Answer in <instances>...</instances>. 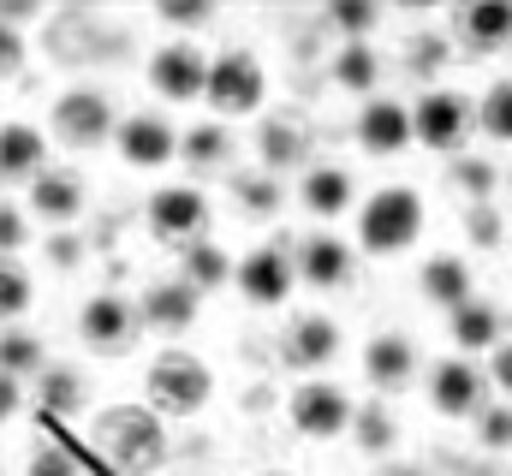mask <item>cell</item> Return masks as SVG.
<instances>
[{
  "instance_id": "cell-1",
  "label": "cell",
  "mask_w": 512,
  "mask_h": 476,
  "mask_svg": "<svg viewBox=\"0 0 512 476\" xmlns=\"http://www.w3.org/2000/svg\"><path fill=\"white\" fill-rule=\"evenodd\" d=\"M143 393H149V411L155 417H197L215 399V369L197 352H185V346H167V352L149 357Z\"/></svg>"
},
{
  "instance_id": "cell-2",
  "label": "cell",
  "mask_w": 512,
  "mask_h": 476,
  "mask_svg": "<svg viewBox=\"0 0 512 476\" xmlns=\"http://www.w3.org/2000/svg\"><path fill=\"white\" fill-rule=\"evenodd\" d=\"M96 447L126 476H149L167 465V429L149 405H108L96 417Z\"/></svg>"
},
{
  "instance_id": "cell-3",
  "label": "cell",
  "mask_w": 512,
  "mask_h": 476,
  "mask_svg": "<svg viewBox=\"0 0 512 476\" xmlns=\"http://www.w3.org/2000/svg\"><path fill=\"white\" fill-rule=\"evenodd\" d=\"M423 238V197L411 191V185H382L376 197H364V209H358V250L364 256H405L411 244Z\"/></svg>"
},
{
  "instance_id": "cell-4",
  "label": "cell",
  "mask_w": 512,
  "mask_h": 476,
  "mask_svg": "<svg viewBox=\"0 0 512 476\" xmlns=\"http://www.w3.org/2000/svg\"><path fill=\"white\" fill-rule=\"evenodd\" d=\"M286 417H292V429H298L304 441H340V435H352L358 399H352L340 381H328V375H310V381H298V387H292V399H286Z\"/></svg>"
},
{
  "instance_id": "cell-5",
  "label": "cell",
  "mask_w": 512,
  "mask_h": 476,
  "mask_svg": "<svg viewBox=\"0 0 512 476\" xmlns=\"http://www.w3.org/2000/svg\"><path fill=\"white\" fill-rule=\"evenodd\" d=\"M203 102L221 119L262 114V102H268V72H262V60H256L251 48L215 54V60H209V90H203Z\"/></svg>"
},
{
  "instance_id": "cell-6",
  "label": "cell",
  "mask_w": 512,
  "mask_h": 476,
  "mask_svg": "<svg viewBox=\"0 0 512 476\" xmlns=\"http://www.w3.org/2000/svg\"><path fill=\"white\" fill-rule=\"evenodd\" d=\"M477 125V102L465 90H447V84H429L417 102H411V137L435 155H459V143L471 137Z\"/></svg>"
},
{
  "instance_id": "cell-7",
  "label": "cell",
  "mask_w": 512,
  "mask_h": 476,
  "mask_svg": "<svg viewBox=\"0 0 512 476\" xmlns=\"http://www.w3.org/2000/svg\"><path fill=\"white\" fill-rule=\"evenodd\" d=\"M120 114H114V96L96 90V84H72L66 96H54V137L72 143V149H102L114 143Z\"/></svg>"
},
{
  "instance_id": "cell-8",
  "label": "cell",
  "mask_w": 512,
  "mask_h": 476,
  "mask_svg": "<svg viewBox=\"0 0 512 476\" xmlns=\"http://www.w3.org/2000/svg\"><path fill=\"white\" fill-rule=\"evenodd\" d=\"M483 393H489V375H483L471 357H441V363L429 369V387H423L429 411H435V417H453V423H459V417H477V411L489 405Z\"/></svg>"
},
{
  "instance_id": "cell-9",
  "label": "cell",
  "mask_w": 512,
  "mask_h": 476,
  "mask_svg": "<svg viewBox=\"0 0 512 476\" xmlns=\"http://www.w3.org/2000/svg\"><path fill=\"white\" fill-rule=\"evenodd\" d=\"M149 90L167 96V102H197L209 90V54L197 42H185V36L179 42H161L149 54Z\"/></svg>"
},
{
  "instance_id": "cell-10",
  "label": "cell",
  "mask_w": 512,
  "mask_h": 476,
  "mask_svg": "<svg viewBox=\"0 0 512 476\" xmlns=\"http://www.w3.org/2000/svg\"><path fill=\"white\" fill-rule=\"evenodd\" d=\"M137 304H126L120 292H96V298H84V310H78V340L90 346L96 357H120L131 352V340H137Z\"/></svg>"
},
{
  "instance_id": "cell-11",
  "label": "cell",
  "mask_w": 512,
  "mask_h": 476,
  "mask_svg": "<svg viewBox=\"0 0 512 476\" xmlns=\"http://www.w3.org/2000/svg\"><path fill=\"white\" fill-rule=\"evenodd\" d=\"M292 280H298V262L280 244H256L251 256L233 268V286L245 292V304H256V310H280L292 298Z\"/></svg>"
},
{
  "instance_id": "cell-12",
  "label": "cell",
  "mask_w": 512,
  "mask_h": 476,
  "mask_svg": "<svg viewBox=\"0 0 512 476\" xmlns=\"http://www.w3.org/2000/svg\"><path fill=\"white\" fill-rule=\"evenodd\" d=\"M209 227V197L197 191V185H161L155 197H149V233L167 238V244H197Z\"/></svg>"
},
{
  "instance_id": "cell-13",
  "label": "cell",
  "mask_w": 512,
  "mask_h": 476,
  "mask_svg": "<svg viewBox=\"0 0 512 476\" xmlns=\"http://www.w3.org/2000/svg\"><path fill=\"white\" fill-rule=\"evenodd\" d=\"M114 149H120V161L137 167V173H155V167H167L173 155H179V131L167 125V114H126L120 119V131H114Z\"/></svg>"
},
{
  "instance_id": "cell-14",
  "label": "cell",
  "mask_w": 512,
  "mask_h": 476,
  "mask_svg": "<svg viewBox=\"0 0 512 476\" xmlns=\"http://www.w3.org/2000/svg\"><path fill=\"white\" fill-rule=\"evenodd\" d=\"M346 346V328L334 322V316H292V328L280 334V363L286 369H328L334 357Z\"/></svg>"
},
{
  "instance_id": "cell-15",
  "label": "cell",
  "mask_w": 512,
  "mask_h": 476,
  "mask_svg": "<svg viewBox=\"0 0 512 476\" xmlns=\"http://www.w3.org/2000/svg\"><path fill=\"white\" fill-rule=\"evenodd\" d=\"M48 173V131L30 119L0 125V185H36Z\"/></svg>"
},
{
  "instance_id": "cell-16",
  "label": "cell",
  "mask_w": 512,
  "mask_h": 476,
  "mask_svg": "<svg viewBox=\"0 0 512 476\" xmlns=\"http://www.w3.org/2000/svg\"><path fill=\"white\" fill-rule=\"evenodd\" d=\"M417 137H411V108L405 102H393V96H370L364 108H358V149L364 155H405Z\"/></svg>"
},
{
  "instance_id": "cell-17",
  "label": "cell",
  "mask_w": 512,
  "mask_h": 476,
  "mask_svg": "<svg viewBox=\"0 0 512 476\" xmlns=\"http://www.w3.org/2000/svg\"><path fill=\"white\" fill-rule=\"evenodd\" d=\"M364 381L382 387V393H399L417 381V340L399 334V328H382L364 340Z\"/></svg>"
},
{
  "instance_id": "cell-18",
  "label": "cell",
  "mask_w": 512,
  "mask_h": 476,
  "mask_svg": "<svg viewBox=\"0 0 512 476\" xmlns=\"http://www.w3.org/2000/svg\"><path fill=\"white\" fill-rule=\"evenodd\" d=\"M352 250L358 244H346L340 233H310L298 238V280L304 286H316V292H340L346 280H352Z\"/></svg>"
},
{
  "instance_id": "cell-19",
  "label": "cell",
  "mask_w": 512,
  "mask_h": 476,
  "mask_svg": "<svg viewBox=\"0 0 512 476\" xmlns=\"http://www.w3.org/2000/svg\"><path fill=\"white\" fill-rule=\"evenodd\" d=\"M417 292H423V304H435V310H459V304H471L477 298V280H471V262L465 256H453V250H435V256H423V268H417Z\"/></svg>"
},
{
  "instance_id": "cell-20",
  "label": "cell",
  "mask_w": 512,
  "mask_h": 476,
  "mask_svg": "<svg viewBox=\"0 0 512 476\" xmlns=\"http://www.w3.org/2000/svg\"><path fill=\"white\" fill-rule=\"evenodd\" d=\"M298 203L316 215V221H340L352 203H358V179L340 167V161H322V167H304L298 179Z\"/></svg>"
},
{
  "instance_id": "cell-21",
  "label": "cell",
  "mask_w": 512,
  "mask_h": 476,
  "mask_svg": "<svg viewBox=\"0 0 512 476\" xmlns=\"http://www.w3.org/2000/svg\"><path fill=\"white\" fill-rule=\"evenodd\" d=\"M197 310H203V292L191 286V280H155L149 292H143V304H137V316L149 322V328H161V334H185L191 322H197Z\"/></svg>"
},
{
  "instance_id": "cell-22",
  "label": "cell",
  "mask_w": 512,
  "mask_h": 476,
  "mask_svg": "<svg viewBox=\"0 0 512 476\" xmlns=\"http://www.w3.org/2000/svg\"><path fill=\"white\" fill-rule=\"evenodd\" d=\"M447 340L459 346V357H477V352L507 346V316H501V304H489V298L459 304V310L447 316Z\"/></svg>"
},
{
  "instance_id": "cell-23",
  "label": "cell",
  "mask_w": 512,
  "mask_h": 476,
  "mask_svg": "<svg viewBox=\"0 0 512 476\" xmlns=\"http://www.w3.org/2000/svg\"><path fill=\"white\" fill-rule=\"evenodd\" d=\"M453 36H459L471 54H501V48H512V6L507 0L459 6V12H453Z\"/></svg>"
},
{
  "instance_id": "cell-24",
  "label": "cell",
  "mask_w": 512,
  "mask_h": 476,
  "mask_svg": "<svg viewBox=\"0 0 512 476\" xmlns=\"http://www.w3.org/2000/svg\"><path fill=\"white\" fill-rule=\"evenodd\" d=\"M30 215L48 221V227H72L84 215V179L72 167H48L36 185H30Z\"/></svg>"
},
{
  "instance_id": "cell-25",
  "label": "cell",
  "mask_w": 512,
  "mask_h": 476,
  "mask_svg": "<svg viewBox=\"0 0 512 476\" xmlns=\"http://www.w3.org/2000/svg\"><path fill=\"white\" fill-rule=\"evenodd\" d=\"M256 155H262V173H292L304 155H310V125L298 114H274L262 125V137H256Z\"/></svg>"
},
{
  "instance_id": "cell-26",
  "label": "cell",
  "mask_w": 512,
  "mask_h": 476,
  "mask_svg": "<svg viewBox=\"0 0 512 476\" xmlns=\"http://www.w3.org/2000/svg\"><path fill=\"white\" fill-rule=\"evenodd\" d=\"M328 78L340 84V90H352V96H376V84H382V54L370 48V42H340L334 48V60H328Z\"/></svg>"
},
{
  "instance_id": "cell-27",
  "label": "cell",
  "mask_w": 512,
  "mask_h": 476,
  "mask_svg": "<svg viewBox=\"0 0 512 476\" xmlns=\"http://www.w3.org/2000/svg\"><path fill=\"white\" fill-rule=\"evenodd\" d=\"M42 387V411L48 417H78L84 405H90V381H84V369H72V363H48L42 375H36Z\"/></svg>"
},
{
  "instance_id": "cell-28",
  "label": "cell",
  "mask_w": 512,
  "mask_h": 476,
  "mask_svg": "<svg viewBox=\"0 0 512 476\" xmlns=\"http://www.w3.org/2000/svg\"><path fill=\"white\" fill-rule=\"evenodd\" d=\"M233 131L227 125H191L185 137H179V155L191 161V173H215V167H227L233 161Z\"/></svg>"
},
{
  "instance_id": "cell-29",
  "label": "cell",
  "mask_w": 512,
  "mask_h": 476,
  "mask_svg": "<svg viewBox=\"0 0 512 476\" xmlns=\"http://www.w3.org/2000/svg\"><path fill=\"white\" fill-rule=\"evenodd\" d=\"M352 447L387 465V453L399 447V417H393L387 405H358V417H352Z\"/></svg>"
},
{
  "instance_id": "cell-30",
  "label": "cell",
  "mask_w": 512,
  "mask_h": 476,
  "mask_svg": "<svg viewBox=\"0 0 512 476\" xmlns=\"http://www.w3.org/2000/svg\"><path fill=\"white\" fill-rule=\"evenodd\" d=\"M233 268H239V262H227V250L209 244V238L185 244V256H179V280H191L197 292H215L221 280H233Z\"/></svg>"
},
{
  "instance_id": "cell-31",
  "label": "cell",
  "mask_w": 512,
  "mask_h": 476,
  "mask_svg": "<svg viewBox=\"0 0 512 476\" xmlns=\"http://www.w3.org/2000/svg\"><path fill=\"white\" fill-rule=\"evenodd\" d=\"M48 369V352L30 328H0V375L24 381V375H42Z\"/></svg>"
},
{
  "instance_id": "cell-32",
  "label": "cell",
  "mask_w": 512,
  "mask_h": 476,
  "mask_svg": "<svg viewBox=\"0 0 512 476\" xmlns=\"http://www.w3.org/2000/svg\"><path fill=\"white\" fill-rule=\"evenodd\" d=\"M233 203H239V215L268 221V215H280L286 191H280V179H274V173H239V179H233Z\"/></svg>"
},
{
  "instance_id": "cell-33",
  "label": "cell",
  "mask_w": 512,
  "mask_h": 476,
  "mask_svg": "<svg viewBox=\"0 0 512 476\" xmlns=\"http://www.w3.org/2000/svg\"><path fill=\"white\" fill-rule=\"evenodd\" d=\"M453 185L465 203H495V185H501V167L489 155H459L453 161Z\"/></svg>"
},
{
  "instance_id": "cell-34",
  "label": "cell",
  "mask_w": 512,
  "mask_h": 476,
  "mask_svg": "<svg viewBox=\"0 0 512 476\" xmlns=\"http://www.w3.org/2000/svg\"><path fill=\"white\" fill-rule=\"evenodd\" d=\"M477 125H483V137L512 143V78H495V84L483 90V102H477Z\"/></svg>"
},
{
  "instance_id": "cell-35",
  "label": "cell",
  "mask_w": 512,
  "mask_h": 476,
  "mask_svg": "<svg viewBox=\"0 0 512 476\" xmlns=\"http://www.w3.org/2000/svg\"><path fill=\"white\" fill-rule=\"evenodd\" d=\"M328 24L340 30V42H370V36L382 30V6H370V0H340V6H328Z\"/></svg>"
},
{
  "instance_id": "cell-36",
  "label": "cell",
  "mask_w": 512,
  "mask_h": 476,
  "mask_svg": "<svg viewBox=\"0 0 512 476\" xmlns=\"http://www.w3.org/2000/svg\"><path fill=\"white\" fill-rule=\"evenodd\" d=\"M30 274L18 262H0V328H18V316L30 310Z\"/></svg>"
},
{
  "instance_id": "cell-37",
  "label": "cell",
  "mask_w": 512,
  "mask_h": 476,
  "mask_svg": "<svg viewBox=\"0 0 512 476\" xmlns=\"http://www.w3.org/2000/svg\"><path fill=\"white\" fill-rule=\"evenodd\" d=\"M471 423H477V447L483 453H512V405L507 399L501 405H483Z\"/></svg>"
},
{
  "instance_id": "cell-38",
  "label": "cell",
  "mask_w": 512,
  "mask_h": 476,
  "mask_svg": "<svg viewBox=\"0 0 512 476\" xmlns=\"http://www.w3.org/2000/svg\"><path fill=\"white\" fill-rule=\"evenodd\" d=\"M405 48H411V54H405V66H411L417 78H435V72L447 66V36H435V30H417Z\"/></svg>"
},
{
  "instance_id": "cell-39",
  "label": "cell",
  "mask_w": 512,
  "mask_h": 476,
  "mask_svg": "<svg viewBox=\"0 0 512 476\" xmlns=\"http://www.w3.org/2000/svg\"><path fill=\"white\" fill-rule=\"evenodd\" d=\"M501 233H507V227H501V209H495V203H465V238H471L477 250H495Z\"/></svg>"
},
{
  "instance_id": "cell-40",
  "label": "cell",
  "mask_w": 512,
  "mask_h": 476,
  "mask_svg": "<svg viewBox=\"0 0 512 476\" xmlns=\"http://www.w3.org/2000/svg\"><path fill=\"white\" fill-rule=\"evenodd\" d=\"M30 244V215L18 203H0V262H12Z\"/></svg>"
},
{
  "instance_id": "cell-41",
  "label": "cell",
  "mask_w": 512,
  "mask_h": 476,
  "mask_svg": "<svg viewBox=\"0 0 512 476\" xmlns=\"http://www.w3.org/2000/svg\"><path fill=\"white\" fill-rule=\"evenodd\" d=\"M155 18H161V24H173V30H203V24L215 18V6H203V0H161V6H155Z\"/></svg>"
},
{
  "instance_id": "cell-42",
  "label": "cell",
  "mask_w": 512,
  "mask_h": 476,
  "mask_svg": "<svg viewBox=\"0 0 512 476\" xmlns=\"http://www.w3.org/2000/svg\"><path fill=\"white\" fill-rule=\"evenodd\" d=\"M24 476H84V471H78V459H72L66 447H36L30 465H24Z\"/></svg>"
},
{
  "instance_id": "cell-43",
  "label": "cell",
  "mask_w": 512,
  "mask_h": 476,
  "mask_svg": "<svg viewBox=\"0 0 512 476\" xmlns=\"http://www.w3.org/2000/svg\"><path fill=\"white\" fill-rule=\"evenodd\" d=\"M18 66H24V36L12 24H0V84L18 78Z\"/></svg>"
},
{
  "instance_id": "cell-44",
  "label": "cell",
  "mask_w": 512,
  "mask_h": 476,
  "mask_svg": "<svg viewBox=\"0 0 512 476\" xmlns=\"http://www.w3.org/2000/svg\"><path fill=\"white\" fill-rule=\"evenodd\" d=\"M489 387H501V393H507V405H512V340L489 352Z\"/></svg>"
},
{
  "instance_id": "cell-45",
  "label": "cell",
  "mask_w": 512,
  "mask_h": 476,
  "mask_svg": "<svg viewBox=\"0 0 512 476\" xmlns=\"http://www.w3.org/2000/svg\"><path fill=\"white\" fill-rule=\"evenodd\" d=\"M48 262H54V268H78V262H84L78 238H72V233H54V244H48Z\"/></svg>"
},
{
  "instance_id": "cell-46",
  "label": "cell",
  "mask_w": 512,
  "mask_h": 476,
  "mask_svg": "<svg viewBox=\"0 0 512 476\" xmlns=\"http://www.w3.org/2000/svg\"><path fill=\"white\" fill-rule=\"evenodd\" d=\"M18 411H24V381L0 375V423H6V417H18Z\"/></svg>"
},
{
  "instance_id": "cell-47",
  "label": "cell",
  "mask_w": 512,
  "mask_h": 476,
  "mask_svg": "<svg viewBox=\"0 0 512 476\" xmlns=\"http://www.w3.org/2000/svg\"><path fill=\"white\" fill-rule=\"evenodd\" d=\"M376 476H429V471L411 465V459H387V465H376Z\"/></svg>"
},
{
  "instance_id": "cell-48",
  "label": "cell",
  "mask_w": 512,
  "mask_h": 476,
  "mask_svg": "<svg viewBox=\"0 0 512 476\" xmlns=\"http://www.w3.org/2000/svg\"><path fill=\"white\" fill-rule=\"evenodd\" d=\"M465 476H507V471H501V465H471Z\"/></svg>"
},
{
  "instance_id": "cell-49",
  "label": "cell",
  "mask_w": 512,
  "mask_h": 476,
  "mask_svg": "<svg viewBox=\"0 0 512 476\" xmlns=\"http://www.w3.org/2000/svg\"><path fill=\"white\" fill-rule=\"evenodd\" d=\"M262 476H292V471H262Z\"/></svg>"
},
{
  "instance_id": "cell-50",
  "label": "cell",
  "mask_w": 512,
  "mask_h": 476,
  "mask_svg": "<svg viewBox=\"0 0 512 476\" xmlns=\"http://www.w3.org/2000/svg\"><path fill=\"white\" fill-rule=\"evenodd\" d=\"M507 191H512V173H507Z\"/></svg>"
},
{
  "instance_id": "cell-51",
  "label": "cell",
  "mask_w": 512,
  "mask_h": 476,
  "mask_svg": "<svg viewBox=\"0 0 512 476\" xmlns=\"http://www.w3.org/2000/svg\"><path fill=\"white\" fill-rule=\"evenodd\" d=\"M0 476H6V465H0Z\"/></svg>"
}]
</instances>
